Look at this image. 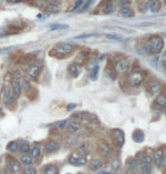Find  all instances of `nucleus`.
Masks as SVG:
<instances>
[{
    "instance_id": "1",
    "label": "nucleus",
    "mask_w": 166,
    "mask_h": 174,
    "mask_svg": "<svg viewBox=\"0 0 166 174\" xmlns=\"http://www.w3.org/2000/svg\"><path fill=\"white\" fill-rule=\"evenodd\" d=\"M150 54H161L164 49V40L159 35H151L148 40Z\"/></svg>"
},
{
    "instance_id": "2",
    "label": "nucleus",
    "mask_w": 166,
    "mask_h": 174,
    "mask_svg": "<svg viewBox=\"0 0 166 174\" xmlns=\"http://www.w3.org/2000/svg\"><path fill=\"white\" fill-rule=\"evenodd\" d=\"M74 46L67 42H59L54 47V52L57 57H66L74 51Z\"/></svg>"
},
{
    "instance_id": "3",
    "label": "nucleus",
    "mask_w": 166,
    "mask_h": 174,
    "mask_svg": "<svg viewBox=\"0 0 166 174\" xmlns=\"http://www.w3.org/2000/svg\"><path fill=\"white\" fill-rule=\"evenodd\" d=\"M1 98L6 105H12L15 101V93L12 89V85L5 83L2 90H1Z\"/></svg>"
},
{
    "instance_id": "4",
    "label": "nucleus",
    "mask_w": 166,
    "mask_h": 174,
    "mask_svg": "<svg viewBox=\"0 0 166 174\" xmlns=\"http://www.w3.org/2000/svg\"><path fill=\"white\" fill-rule=\"evenodd\" d=\"M144 80V73L142 71H133L127 76V82L132 87H138Z\"/></svg>"
},
{
    "instance_id": "5",
    "label": "nucleus",
    "mask_w": 166,
    "mask_h": 174,
    "mask_svg": "<svg viewBox=\"0 0 166 174\" xmlns=\"http://www.w3.org/2000/svg\"><path fill=\"white\" fill-rule=\"evenodd\" d=\"M42 71V64L39 61H33L26 67V74L31 78H36Z\"/></svg>"
},
{
    "instance_id": "6",
    "label": "nucleus",
    "mask_w": 166,
    "mask_h": 174,
    "mask_svg": "<svg viewBox=\"0 0 166 174\" xmlns=\"http://www.w3.org/2000/svg\"><path fill=\"white\" fill-rule=\"evenodd\" d=\"M114 70H115V72L118 73V74H124V73H126L127 71L130 70V61L126 59V58H121L119 61H116Z\"/></svg>"
},
{
    "instance_id": "7",
    "label": "nucleus",
    "mask_w": 166,
    "mask_h": 174,
    "mask_svg": "<svg viewBox=\"0 0 166 174\" xmlns=\"http://www.w3.org/2000/svg\"><path fill=\"white\" fill-rule=\"evenodd\" d=\"M162 91V83L159 82L158 80H151L149 82V92L153 95V96H156L158 93H161Z\"/></svg>"
},
{
    "instance_id": "8",
    "label": "nucleus",
    "mask_w": 166,
    "mask_h": 174,
    "mask_svg": "<svg viewBox=\"0 0 166 174\" xmlns=\"http://www.w3.org/2000/svg\"><path fill=\"white\" fill-rule=\"evenodd\" d=\"M68 162H70V164L75 165V166L85 165V163H87V158H85V157H83V156H80L79 154H73V155H71L70 156Z\"/></svg>"
},
{
    "instance_id": "9",
    "label": "nucleus",
    "mask_w": 166,
    "mask_h": 174,
    "mask_svg": "<svg viewBox=\"0 0 166 174\" xmlns=\"http://www.w3.org/2000/svg\"><path fill=\"white\" fill-rule=\"evenodd\" d=\"M81 65L78 64V63H73V64H71L68 66V68H67V72H68V74L72 76V78H76V76H79L80 73H81Z\"/></svg>"
},
{
    "instance_id": "10",
    "label": "nucleus",
    "mask_w": 166,
    "mask_h": 174,
    "mask_svg": "<svg viewBox=\"0 0 166 174\" xmlns=\"http://www.w3.org/2000/svg\"><path fill=\"white\" fill-rule=\"evenodd\" d=\"M12 89H13L15 96H19L21 93V90H22V84H21V81H19V78L17 76H14L13 80H12Z\"/></svg>"
},
{
    "instance_id": "11",
    "label": "nucleus",
    "mask_w": 166,
    "mask_h": 174,
    "mask_svg": "<svg viewBox=\"0 0 166 174\" xmlns=\"http://www.w3.org/2000/svg\"><path fill=\"white\" fill-rule=\"evenodd\" d=\"M102 13L104 14H112L115 10V2L112 0H105V2H102Z\"/></svg>"
},
{
    "instance_id": "12",
    "label": "nucleus",
    "mask_w": 166,
    "mask_h": 174,
    "mask_svg": "<svg viewBox=\"0 0 166 174\" xmlns=\"http://www.w3.org/2000/svg\"><path fill=\"white\" fill-rule=\"evenodd\" d=\"M147 5H148V9L151 13H158L162 7V4L159 0H148Z\"/></svg>"
},
{
    "instance_id": "13",
    "label": "nucleus",
    "mask_w": 166,
    "mask_h": 174,
    "mask_svg": "<svg viewBox=\"0 0 166 174\" xmlns=\"http://www.w3.org/2000/svg\"><path fill=\"white\" fill-rule=\"evenodd\" d=\"M154 161L157 166H162L164 164V156H163V149H157L154 152Z\"/></svg>"
},
{
    "instance_id": "14",
    "label": "nucleus",
    "mask_w": 166,
    "mask_h": 174,
    "mask_svg": "<svg viewBox=\"0 0 166 174\" xmlns=\"http://www.w3.org/2000/svg\"><path fill=\"white\" fill-rule=\"evenodd\" d=\"M119 15H121L122 17L130 18L134 15V13H133V9H132L131 7H129V6H123V7H121V9H119Z\"/></svg>"
},
{
    "instance_id": "15",
    "label": "nucleus",
    "mask_w": 166,
    "mask_h": 174,
    "mask_svg": "<svg viewBox=\"0 0 166 174\" xmlns=\"http://www.w3.org/2000/svg\"><path fill=\"white\" fill-rule=\"evenodd\" d=\"M61 8V2L59 1H53V2H49L46 7V12L47 13H57Z\"/></svg>"
},
{
    "instance_id": "16",
    "label": "nucleus",
    "mask_w": 166,
    "mask_h": 174,
    "mask_svg": "<svg viewBox=\"0 0 166 174\" xmlns=\"http://www.w3.org/2000/svg\"><path fill=\"white\" fill-rule=\"evenodd\" d=\"M156 106H157L158 108H165L166 106V95L164 93H161V95H158L157 99H156Z\"/></svg>"
},
{
    "instance_id": "17",
    "label": "nucleus",
    "mask_w": 166,
    "mask_h": 174,
    "mask_svg": "<svg viewBox=\"0 0 166 174\" xmlns=\"http://www.w3.org/2000/svg\"><path fill=\"white\" fill-rule=\"evenodd\" d=\"M113 135H114V138H115V140L117 141L118 144H123V142H124V133H123V131L116 129V130H114Z\"/></svg>"
},
{
    "instance_id": "18",
    "label": "nucleus",
    "mask_w": 166,
    "mask_h": 174,
    "mask_svg": "<svg viewBox=\"0 0 166 174\" xmlns=\"http://www.w3.org/2000/svg\"><path fill=\"white\" fill-rule=\"evenodd\" d=\"M132 138L133 140L136 141V142H142L144 140V132L141 130H136L133 132V135H132Z\"/></svg>"
},
{
    "instance_id": "19",
    "label": "nucleus",
    "mask_w": 166,
    "mask_h": 174,
    "mask_svg": "<svg viewBox=\"0 0 166 174\" xmlns=\"http://www.w3.org/2000/svg\"><path fill=\"white\" fill-rule=\"evenodd\" d=\"M66 126H67V129H68L71 133H74V132H78V131L81 130V125L76 122H68Z\"/></svg>"
},
{
    "instance_id": "20",
    "label": "nucleus",
    "mask_w": 166,
    "mask_h": 174,
    "mask_svg": "<svg viewBox=\"0 0 166 174\" xmlns=\"http://www.w3.org/2000/svg\"><path fill=\"white\" fill-rule=\"evenodd\" d=\"M102 167V162L100 159H93L90 163V170L91 171H98Z\"/></svg>"
},
{
    "instance_id": "21",
    "label": "nucleus",
    "mask_w": 166,
    "mask_h": 174,
    "mask_svg": "<svg viewBox=\"0 0 166 174\" xmlns=\"http://www.w3.org/2000/svg\"><path fill=\"white\" fill-rule=\"evenodd\" d=\"M58 144L55 142V141H49L48 144H46V149H47V151L48 152H55L58 150Z\"/></svg>"
},
{
    "instance_id": "22",
    "label": "nucleus",
    "mask_w": 166,
    "mask_h": 174,
    "mask_svg": "<svg viewBox=\"0 0 166 174\" xmlns=\"http://www.w3.org/2000/svg\"><path fill=\"white\" fill-rule=\"evenodd\" d=\"M96 67H97L96 58H93V57L89 58V59H88V61L85 63V68H87L88 71H92L93 68H96Z\"/></svg>"
},
{
    "instance_id": "23",
    "label": "nucleus",
    "mask_w": 166,
    "mask_h": 174,
    "mask_svg": "<svg viewBox=\"0 0 166 174\" xmlns=\"http://www.w3.org/2000/svg\"><path fill=\"white\" fill-rule=\"evenodd\" d=\"M9 169L14 173H17V172L21 171V165L16 161H9Z\"/></svg>"
},
{
    "instance_id": "24",
    "label": "nucleus",
    "mask_w": 166,
    "mask_h": 174,
    "mask_svg": "<svg viewBox=\"0 0 166 174\" xmlns=\"http://www.w3.org/2000/svg\"><path fill=\"white\" fill-rule=\"evenodd\" d=\"M151 171V167H150V164H146V163H142L140 164V172L141 174H149Z\"/></svg>"
},
{
    "instance_id": "25",
    "label": "nucleus",
    "mask_w": 166,
    "mask_h": 174,
    "mask_svg": "<svg viewBox=\"0 0 166 174\" xmlns=\"http://www.w3.org/2000/svg\"><path fill=\"white\" fill-rule=\"evenodd\" d=\"M49 29L51 31L66 30V29H68V25H67V24H53V25L49 26Z\"/></svg>"
},
{
    "instance_id": "26",
    "label": "nucleus",
    "mask_w": 166,
    "mask_h": 174,
    "mask_svg": "<svg viewBox=\"0 0 166 174\" xmlns=\"http://www.w3.org/2000/svg\"><path fill=\"white\" fill-rule=\"evenodd\" d=\"M119 167H121V162L119 159H113L112 163H110V170L113 171V172H117L119 170Z\"/></svg>"
},
{
    "instance_id": "27",
    "label": "nucleus",
    "mask_w": 166,
    "mask_h": 174,
    "mask_svg": "<svg viewBox=\"0 0 166 174\" xmlns=\"http://www.w3.org/2000/svg\"><path fill=\"white\" fill-rule=\"evenodd\" d=\"M44 174H58V170H57L56 166L48 165L44 169Z\"/></svg>"
},
{
    "instance_id": "28",
    "label": "nucleus",
    "mask_w": 166,
    "mask_h": 174,
    "mask_svg": "<svg viewBox=\"0 0 166 174\" xmlns=\"http://www.w3.org/2000/svg\"><path fill=\"white\" fill-rule=\"evenodd\" d=\"M31 155H32V158H38L41 155V148L38 147V146H34L31 149Z\"/></svg>"
},
{
    "instance_id": "29",
    "label": "nucleus",
    "mask_w": 166,
    "mask_h": 174,
    "mask_svg": "<svg viewBox=\"0 0 166 174\" xmlns=\"http://www.w3.org/2000/svg\"><path fill=\"white\" fill-rule=\"evenodd\" d=\"M7 149H8L9 151L12 152H16L17 151V149H19V147H18V144L16 141H12V142H9L8 146H7Z\"/></svg>"
},
{
    "instance_id": "30",
    "label": "nucleus",
    "mask_w": 166,
    "mask_h": 174,
    "mask_svg": "<svg viewBox=\"0 0 166 174\" xmlns=\"http://www.w3.org/2000/svg\"><path fill=\"white\" fill-rule=\"evenodd\" d=\"M126 165H127V169H129V170L133 171L137 167V159L136 158H130V159L127 161Z\"/></svg>"
},
{
    "instance_id": "31",
    "label": "nucleus",
    "mask_w": 166,
    "mask_h": 174,
    "mask_svg": "<svg viewBox=\"0 0 166 174\" xmlns=\"http://www.w3.org/2000/svg\"><path fill=\"white\" fill-rule=\"evenodd\" d=\"M21 162H22V164L24 165H31V163H32V158L30 156H27V154H24L22 157H21Z\"/></svg>"
},
{
    "instance_id": "32",
    "label": "nucleus",
    "mask_w": 166,
    "mask_h": 174,
    "mask_svg": "<svg viewBox=\"0 0 166 174\" xmlns=\"http://www.w3.org/2000/svg\"><path fill=\"white\" fill-rule=\"evenodd\" d=\"M19 151L22 152V154H29L31 151V147L29 146V144H23L19 147Z\"/></svg>"
},
{
    "instance_id": "33",
    "label": "nucleus",
    "mask_w": 166,
    "mask_h": 174,
    "mask_svg": "<svg viewBox=\"0 0 166 174\" xmlns=\"http://www.w3.org/2000/svg\"><path fill=\"white\" fill-rule=\"evenodd\" d=\"M76 142H78V138L74 137V135H70V137L66 138V144H74Z\"/></svg>"
},
{
    "instance_id": "34",
    "label": "nucleus",
    "mask_w": 166,
    "mask_h": 174,
    "mask_svg": "<svg viewBox=\"0 0 166 174\" xmlns=\"http://www.w3.org/2000/svg\"><path fill=\"white\" fill-rule=\"evenodd\" d=\"M100 152L102 154V155H104V156L108 155V152H109V149H108V147H107L105 144H100Z\"/></svg>"
},
{
    "instance_id": "35",
    "label": "nucleus",
    "mask_w": 166,
    "mask_h": 174,
    "mask_svg": "<svg viewBox=\"0 0 166 174\" xmlns=\"http://www.w3.org/2000/svg\"><path fill=\"white\" fill-rule=\"evenodd\" d=\"M96 33H89V34H81L78 35L75 39H87V38H92V37H96Z\"/></svg>"
},
{
    "instance_id": "36",
    "label": "nucleus",
    "mask_w": 166,
    "mask_h": 174,
    "mask_svg": "<svg viewBox=\"0 0 166 174\" xmlns=\"http://www.w3.org/2000/svg\"><path fill=\"white\" fill-rule=\"evenodd\" d=\"M89 122L91 123H99V120L95 114H89Z\"/></svg>"
},
{
    "instance_id": "37",
    "label": "nucleus",
    "mask_w": 166,
    "mask_h": 174,
    "mask_svg": "<svg viewBox=\"0 0 166 174\" xmlns=\"http://www.w3.org/2000/svg\"><path fill=\"white\" fill-rule=\"evenodd\" d=\"M106 38L107 39H112V40H117V41H121L122 38L119 37V35H116V34H106Z\"/></svg>"
},
{
    "instance_id": "38",
    "label": "nucleus",
    "mask_w": 166,
    "mask_h": 174,
    "mask_svg": "<svg viewBox=\"0 0 166 174\" xmlns=\"http://www.w3.org/2000/svg\"><path fill=\"white\" fill-rule=\"evenodd\" d=\"M115 2L117 5H119L121 7H123V6H127V5L130 4V0H115Z\"/></svg>"
},
{
    "instance_id": "39",
    "label": "nucleus",
    "mask_w": 166,
    "mask_h": 174,
    "mask_svg": "<svg viewBox=\"0 0 166 174\" xmlns=\"http://www.w3.org/2000/svg\"><path fill=\"white\" fill-rule=\"evenodd\" d=\"M83 58H85V55L83 54V52H81L79 56H78V59L75 61V63H78V64H82L83 61H84V59Z\"/></svg>"
},
{
    "instance_id": "40",
    "label": "nucleus",
    "mask_w": 166,
    "mask_h": 174,
    "mask_svg": "<svg viewBox=\"0 0 166 174\" xmlns=\"http://www.w3.org/2000/svg\"><path fill=\"white\" fill-rule=\"evenodd\" d=\"M151 161H153V158L150 156H144L142 158V163H146V164H151Z\"/></svg>"
},
{
    "instance_id": "41",
    "label": "nucleus",
    "mask_w": 166,
    "mask_h": 174,
    "mask_svg": "<svg viewBox=\"0 0 166 174\" xmlns=\"http://www.w3.org/2000/svg\"><path fill=\"white\" fill-rule=\"evenodd\" d=\"M92 71H93V73L91 74V80H96V78H97V75H98V71H99V67L97 66L96 68H93Z\"/></svg>"
},
{
    "instance_id": "42",
    "label": "nucleus",
    "mask_w": 166,
    "mask_h": 174,
    "mask_svg": "<svg viewBox=\"0 0 166 174\" xmlns=\"http://www.w3.org/2000/svg\"><path fill=\"white\" fill-rule=\"evenodd\" d=\"M67 121H61V122H58L56 123V126L57 127H59V129H63V127H65L66 125H67Z\"/></svg>"
},
{
    "instance_id": "43",
    "label": "nucleus",
    "mask_w": 166,
    "mask_h": 174,
    "mask_svg": "<svg viewBox=\"0 0 166 174\" xmlns=\"http://www.w3.org/2000/svg\"><path fill=\"white\" fill-rule=\"evenodd\" d=\"M22 87L25 89V90H27V89H30V83H29V81H26V80H23L22 81Z\"/></svg>"
},
{
    "instance_id": "44",
    "label": "nucleus",
    "mask_w": 166,
    "mask_h": 174,
    "mask_svg": "<svg viewBox=\"0 0 166 174\" xmlns=\"http://www.w3.org/2000/svg\"><path fill=\"white\" fill-rule=\"evenodd\" d=\"M25 174H36L35 170L33 167H27L26 170H25Z\"/></svg>"
},
{
    "instance_id": "45",
    "label": "nucleus",
    "mask_w": 166,
    "mask_h": 174,
    "mask_svg": "<svg viewBox=\"0 0 166 174\" xmlns=\"http://www.w3.org/2000/svg\"><path fill=\"white\" fill-rule=\"evenodd\" d=\"M24 0H8L9 4H18V2H22Z\"/></svg>"
},
{
    "instance_id": "46",
    "label": "nucleus",
    "mask_w": 166,
    "mask_h": 174,
    "mask_svg": "<svg viewBox=\"0 0 166 174\" xmlns=\"http://www.w3.org/2000/svg\"><path fill=\"white\" fill-rule=\"evenodd\" d=\"M162 67H163V71H164V73L166 74V61H162Z\"/></svg>"
},
{
    "instance_id": "47",
    "label": "nucleus",
    "mask_w": 166,
    "mask_h": 174,
    "mask_svg": "<svg viewBox=\"0 0 166 174\" xmlns=\"http://www.w3.org/2000/svg\"><path fill=\"white\" fill-rule=\"evenodd\" d=\"M74 107H76V105H70V106L67 107V109H68V110H71V109H73Z\"/></svg>"
},
{
    "instance_id": "48",
    "label": "nucleus",
    "mask_w": 166,
    "mask_h": 174,
    "mask_svg": "<svg viewBox=\"0 0 166 174\" xmlns=\"http://www.w3.org/2000/svg\"><path fill=\"white\" fill-rule=\"evenodd\" d=\"M101 174H112V172H110V171H108V170H105Z\"/></svg>"
},
{
    "instance_id": "49",
    "label": "nucleus",
    "mask_w": 166,
    "mask_h": 174,
    "mask_svg": "<svg viewBox=\"0 0 166 174\" xmlns=\"http://www.w3.org/2000/svg\"><path fill=\"white\" fill-rule=\"evenodd\" d=\"M164 5H165V7H166V0H164Z\"/></svg>"
},
{
    "instance_id": "50",
    "label": "nucleus",
    "mask_w": 166,
    "mask_h": 174,
    "mask_svg": "<svg viewBox=\"0 0 166 174\" xmlns=\"http://www.w3.org/2000/svg\"><path fill=\"white\" fill-rule=\"evenodd\" d=\"M165 114H166V106H165Z\"/></svg>"
},
{
    "instance_id": "51",
    "label": "nucleus",
    "mask_w": 166,
    "mask_h": 174,
    "mask_svg": "<svg viewBox=\"0 0 166 174\" xmlns=\"http://www.w3.org/2000/svg\"><path fill=\"white\" fill-rule=\"evenodd\" d=\"M0 113H1V108H0Z\"/></svg>"
},
{
    "instance_id": "52",
    "label": "nucleus",
    "mask_w": 166,
    "mask_h": 174,
    "mask_svg": "<svg viewBox=\"0 0 166 174\" xmlns=\"http://www.w3.org/2000/svg\"><path fill=\"white\" fill-rule=\"evenodd\" d=\"M165 37H166V34H165Z\"/></svg>"
}]
</instances>
